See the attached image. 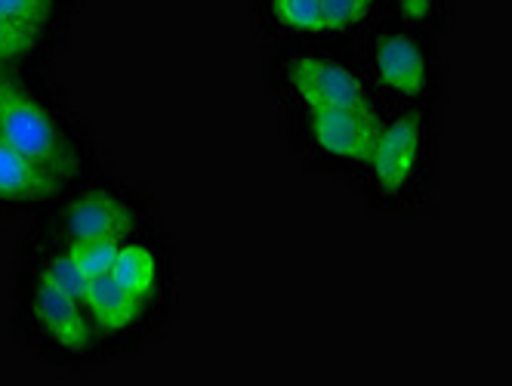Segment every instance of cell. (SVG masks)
<instances>
[{"label": "cell", "instance_id": "cell-1", "mask_svg": "<svg viewBox=\"0 0 512 386\" xmlns=\"http://www.w3.org/2000/svg\"><path fill=\"white\" fill-rule=\"evenodd\" d=\"M0 130L62 189L93 173V139L62 96L22 65H0Z\"/></svg>", "mask_w": 512, "mask_h": 386}, {"label": "cell", "instance_id": "cell-2", "mask_svg": "<svg viewBox=\"0 0 512 386\" xmlns=\"http://www.w3.org/2000/svg\"><path fill=\"white\" fill-rule=\"evenodd\" d=\"M380 217H417L438 183V121L432 105H383L368 164L352 180Z\"/></svg>", "mask_w": 512, "mask_h": 386}, {"label": "cell", "instance_id": "cell-3", "mask_svg": "<svg viewBox=\"0 0 512 386\" xmlns=\"http://www.w3.org/2000/svg\"><path fill=\"white\" fill-rule=\"evenodd\" d=\"M266 87L278 112L380 105L355 44L337 38L272 41L266 53Z\"/></svg>", "mask_w": 512, "mask_h": 386}, {"label": "cell", "instance_id": "cell-4", "mask_svg": "<svg viewBox=\"0 0 512 386\" xmlns=\"http://www.w3.org/2000/svg\"><path fill=\"white\" fill-rule=\"evenodd\" d=\"M364 75L380 105L405 109V105H432L445 96L448 68L442 41L408 31L389 19H377L355 41Z\"/></svg>", "mask_w": 512, "mask_h": 386}, {"label": "cell", "instance_id": "cell-5", "mask_svg": "<svg viewBox=\"0 0 512 386\" xmlns=\"http://www.w3.org/2000/svg\"><path fill=\"white\" fill-rule=\"evenodd\" d=\"M16 328L34 353L53 365L78 368L105 356L84 300L28 272L16 288Z\"/></svg>", "mask_w": 512, "mask_h": 386}, {"label": "cell", "instance_id": "cell-6", "mask_svg": "<svg viewBox=\"0 0 512 386\" xmlns=\"http://www.w3.org/2000/svg\"><path fill=\"white\" fill-rule=\"evenodd\" d=\"M383 105L374 109H312L281 112L290 152L312 173L355 180L368 164Z\"/></svg>", "mask_w": 512, "mask_h": 386}, {"label": "cell", "instance_id": "cell-7", "mask_svg": "<svg viewBox=\"0 0 512 386\" xmlns=\"http://www.w3.org/2000/svg\"><path fill=\"white\" fill-rule=\"evenodd\" d=\"M47 207L38 223L62 238L124 241L152 226V207L145 198L133 186L105 177H87L68 186Z\"/></svg>", "mask_w": 512, "mask_h": 386}, {"label": "cell", "instance_id": "cell-8", "mask_svg": "<svg viewBox=\"0 0 512 386\" xmlns=\"http://www.w3.org/2000/svg\"><path fill=\"white\" fill-rule=\"evenodd\" d=\"M112 278L130 294L136 297L155 319L170 312L173 303V285H176V263L173 251L158 235L155 226L142 229L118 244V257L112 266Z\"/></svg>", "mask_w": 512, "mask_h": 386}, {"label": "cell", "instance_id": "cell-9", "mask_svg": "<svg viewBox=\"0 0 512 386\" xmlns=\"http://www.w3.org/2000/svg\"><path fill=\"white\" fill-rule=\"evenodd\" d=\"M84 306H87L90 319L96 325V334L102 340L105 356L121 353V349H127L130 343L142 340L158 322L149 309L115 282L112 272L87 278Z\"/></svg>", "mask_w": 512, "mask_h": 386}, {"label": "cell", "instance_id": "cell-10", "mask_svg": "<svg viewBox=\"0 0 512 386\" xmlns=\"http://www.w3.org/2000/svg\"><path fill=\"white\" fill-rule=\"evenodd\" d=\"M65 189L28 161L0 130V214H19L31 207H47Z\"/></svg>", "mask_w": 512, "mask_h": 386}, {"label": "cell", "instance_id": "cell-11", "mask_svg": "<svg viewBox=\"0 0 512 386\" xmlns=\"http://www.w3.org/2000/svg\"><path fill=\"white\" fill-rule=\"evenodd\" d=\"M253 28L272 41L324 38L321 0H253Z\"/></svg>", "mask_w": 512, "mask_h": 386}, {"label": "cell", "instance_id": "cell-12", "mask_svg": "<svg viewBox=\"0 0 512 386\" xmlns=\"http://www.w3.org/2000/svg\"><path fill=\"white\" fill-rule=\"evenodd\" d=\"M454 10L457 0H386L383 19L442 41V34L454 22Z\"/></svg>", "mask_w": 512, "mask_h": 386}, {"label": "cell", "instance_id": "cell-13", "mask_svg": "<svg viewBox=\"0 0 512 386\" xmlns=\"http://www.w3.org/2000/svg\"><path fill=\"white\" fill-rule=\"evenodd\" d=\"M386 0H321L324 38L355 44L377 19H383Z\"/></svg>", "mask_w": 512, "mask_h": 386}, {"label": "cell", "instance_id": "cell-14", "mask_svg": "<svg viewBox=\"0 0 512 386\" xmlns=\"http://www.w3.org/2000/svg\"><path fill=\"white\" fill-rule=\"evenodd\" d=\"M56 13L59 0H0V19L28 31L38 41H47Z\"/></svg>", "mask_w": 512, "mask_h": 386}, {"label": "cell", "instance_id": "cell-15", "mask_svg": "<svg viewBox=\"0 0 512 386\" xmlns=\"http://www.w3.org/2000/svg\"><path fill=\"white\" fill-rule=\"evenodd\" d=\"M44 41L31 38L28 31L0 19V65H25L28 56L41 50Z\"/></svg>", "mask_w": 512, "mask_h": 386}]
</instances>
